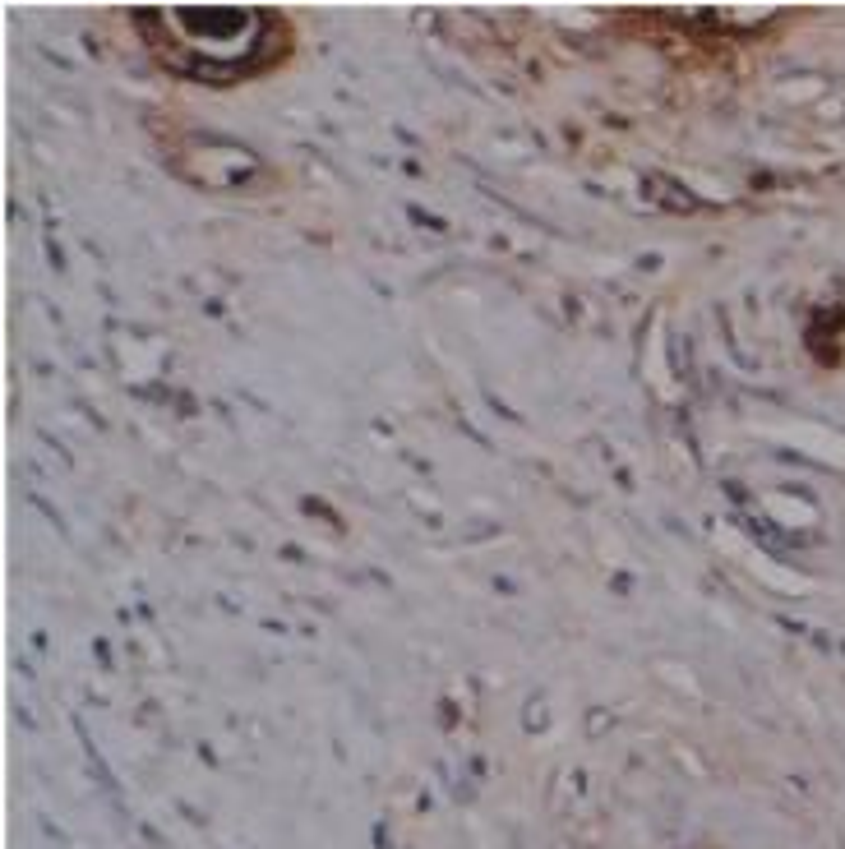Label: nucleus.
<instances>
[{
    "mask_svg": "<svg viewBox=\"0 0 845 849\" xmlns=\"http://www.w3.org/2000/svg\"><path fill=\"white\" fill-rule=\"evenodd\" d=\"M148 28H167L176 42H157L171 65L204 79L250 74L264 56V33H282L278 14L264 10H148Z\"/></svg>",
    "mask_w": 845,
    "mask_h": 849,
    "instance_id": "obj_1",
    "label": "nucleus"
}]
</instances>
